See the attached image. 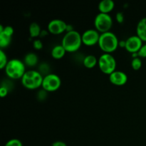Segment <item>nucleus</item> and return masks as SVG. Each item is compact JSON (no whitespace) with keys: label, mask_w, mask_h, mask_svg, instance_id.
Listing matches in <instances>:
<instances>
[{"label":"nucleus","mask_w":146,"mask_h":146,"mask_svg":"<svg viewBox=\"0 0 146 146\" xmlns=\"http://www.w3.org/2000/svg\"><path fill=\"white\" fill-rule=\"evenodd\" d=\"M98 44L105 54H112L119 46V40L114 33L108 31L100 35Z\"/></svg>","instance_id":"nucleus-1"},{"label":"nucleus","mask_w":146,"mask_h":146,"mask_svg":"<svg viewBox=\"0 0 146 146\" xmlns=\"http://www.w3.org/2000/svg\"><path fill=\"white\" fill-rule=\"evenodd\" d=\"M82 44L81 34L76 30L66 32L61 41V45L65 48L66 52L69 53H74L78 51L81 48Z\"/></svg>","instance_id":"nucleus-2"},{"label":"nucleus","mask_w":146,"mask_h":146,"mask_svg":"<svg viewBox=\"0 0 146 146\" xmlns=\"http://www.w3.org/2000/svg\"><path fill=\"white\" fill-rule=\"evenodd\" d=\"M44 76L38 71L29 70L27 71L21 78L23 86L29 90L37 89L42 86Z\"/></svg>","instance_id":"nucleus-3"},{"label":"nucleus","mask_w":146,"mask_h":146,"mask_svg":"<svg viewBox=\"0 0 146 146\" xmlns=\"http://www.w3.org/2000/svg\"><path fill=\"white\" fill-rule=\"evenodd\" d=\"M26 71L24 63L17 58L9 60L5 67L6 74L11 79H21Z\"/></svg>","instance_id":"nucleus-4"},{"label":"nucleus","mask_w":146,"mask_h":146,"mask_svg":"<svg viewBox=\"0 0 146 146\" xmlns=\"http://www.w3.org/2000/svg\"><path fill=\"white\" fill-rule=\"evenodd\" d=\"M98 65L100 70L105 74L110 75L116 71V61L111 54L104 53L98 58Z\"/></svg>","instance_id":"nucleus-5"},{"label":"nucleus","mask_w":146,"mask_h":146,"mask_svg":"<svg viewBox=\"0 0 146 146\" xmlns=\"http://www.w3.org/2000/svg\"><path fill=\"white\" fill-rule=\"evenodd\" d=\"M113 26V19L108 14L98 13L94 19L95 29L101 34L108 32Z\"/></svg>","instance_id":"nucleus-6"},{"label":"nucleus","mask_w":146,"mask_h":146,"mask_svg":"<svg viewBox=\"0 0 146 146\" xmlns=\"http://www.w3.org/2000/svg\"><path fill=\"white\" fill-rule=\"evenodd\" d=\"M61 85V78L54 74H49L44 76L42 88L46 92H54L57 91Z\"/></svg>","instance_id":"nucleus-7"},{"label":"nucleus","mask_w":146,"mask_h":146,"mask_svg":"<svg viewBox=\"0 0 146 146\" xmlns=\"http://www.w3.org/2000/svg\"><path fill=\"white\" fill-rule=\"evenodd\" d=\"M14 34V29L11 26L3 27L0 26V47L1 49L7 48L11 44L12 36Z\"/></svg>","instance_id":"nucleus-8"},{"label":"nucleus","mask_w":146,"mask_h":146,"mask_svg":"<svg viewBox=\"0 0 146 146\" xmlns=\"http://www.w3.org/2000/svg\"><path fill=\"white\" fill-rule=\"evenodd\" d=\"M100 35L98 31L94 29H90L86 30L81 34L83 44L88 46H92L98 44Z\"/></svg>","instance_id":"nucleus-9"},{"label":"nucleus","mask_w":146,"mask_h":146,"mask_svg":"<svg viewBox=\"0 0 146 146\" xmlns=\"http://www.w3.org/2000/svg\"><path fill=\"white\" fill-rule=\"evenodd\" d=\"M143 46V41L137 35L131 36L125 40V49L131 54L138 53Z\"/></svg>","instance_id":"nucleus-10"},{"label":"nucleus","mask_w":146,"mask_h":146,"mask_svg":"<svg viewBox=\"0 0 146 146\" xmlns=\"http://www.w3.org/2000/svg\"><path fill=\"white\" fill-rule=\"evenodd\" d=\"M67 24L61 19H53L48 24V32L54 35H58L66 31Z\"/></svg>","instance_id":"nucleus-11"},{"label":"nucleus","mask_w":146,"mask_h":146,"mask_svg":"<svg viewBox=\"0 0 146 146\" xmlns=\"http://www.w3.org/2000/svg\"><path fill=\"white\" fill-rule=\"evenodd\" d=\"M109 80L112 84L118 86L125 85L128 81V76L123 71H115L109 75Z\"/></svg>","instance_id":"nucleus-12"},{"label":"nucleus","mask_w":146,"mask_h":146,"mask_svg":"<svg viewBox=\"0 0 146 146\" xmlns=\"http://www.w3.org/2000/svg\"><path fill=\"white\" fill-rule=\"evenodd\" d=\"M115 7V3L113 0H103L98 4V8L100 13L108 14L113 10Z\"/></svg>","instance_id":"nucleus-13"},{"label":"nucleus","mask_w":146,"mask_h":146,"mask_svg":"<svg viewBox=\"0 0 146 146\" xmlns=\"http://www.w3.org/2000/svg\"><path fill=\"white\" fill-rule=\"evenodd\" d=\"M137 36L142 40L146 42V17L141 19L138 23L136 28Z\"/></svg>","instance_id":"nucleus-14"},{"label":"nucleus","mask_w":146,"mask_h":146,"mask_svg":"<svg viewBox=\"0 0 146 146\" xmlns=\"http://www.w3.org/2000/svg\"><path fill=\"white\" fill-rule=\"evenodd\" d=\"M66 51L65 50V48L63 47V46L61 45H56L55 46L53 47L52 50H51V56L54 58V59H61L63 57L65 56Z\"/></svg>","instance_id":"nucleus-15"},{"label":"nucleus","mask_w":146,"mask_h":146,"mask_svg":"<svg viewBox=\"0 0 146 146\" xmlns=\"http://www.w3.org/2000/svg\"><path fill=\"white\" fill-rule=\"evenodd\" d=\"M38 62V56L32 52L28 53L24 57V63L26 66L29 67H33L36 65Z\"/></svg>","instance_id":"nucleus-16"},{"label":"nucleus","mask_w":146,"mask_h":146,"mask_svg":"<svg viewBox=\"0 0 146 146\" xmlns=\"http://www.w3.org/2000/svg\"><path fill=\"white\" fill-rule=\"evenodd\" d=\"M98 59L94 55H88L84 58L83 64L87 68H93L98 64Z\"/></svg>","instance_id":"nucleus-17"},{"label":"nucleus","mask_w":146,"mask_h":146,"mask_svg":"<svg viewBox=\"0 0 146 146\" xmlns=\"http://www.w3.org/2000/svg\"><path fill=\"white\" fill-rule=\"evenodd\" d=\"M30 36L32 38H36L41 35V29L39 24L36 22H32L29 26Z\"/></svg>","instance_id":"nucleus-18"},{"label":"nucleus","mask_w":146,"mask_h":146,"mask_svg":"<svg viewBox=\"0 0 146 146\" xmlns=\"http://www.w3.org/2000/svg\"><path fill=\"white\" fill-rule=\"evenodd\" d=\"M8 62L9 61L7 59V54L4 53V51L2 49H1L0 50V68L1 69L5 68Z\"/></svg>","instance_id":"nucleus-19"},{"label":"nucleus","mask_w":146,"mask_h":146,"mask_svg":"<svg viewBox=\"0 0 146 146\" xmlns=\"http://www.w3.org/2000/svg\"><path fill=\"white\" fill-rule=\"evenodd\" d=\"M131 66L135 71H138L142 67V61L140 57L133 58L131 61Z\"/></svg>","instance_id":"nucleus-20"},{"label":"nucleus","mask_w":146,"mask_h":146,"mask_svg":"<svg viewBox=\"0 0 146 146\" xmlns=\"http://www.w3.org/2000/svg\"><path fill=\"white\" fill-rule=\"evenodd\" d=\"M4 146H23L22 143L21 141L17 138H13V139L9 140L6 143Z\"/></svg>","instance_id":"nucleus-21"},{"label":"nucleus","mask_w":146,"mask_h":146,"mask_svg":"<svg viewBox=\"0 0 146 146\" xmlns=\"http://www.w3.org/2000/svg\"><path fill=\"white\" fill-rule=\"evenodd\" d=\"M48 71H49V66H48V65L47 64L44 63V64H41L39 66V71H38L42 75L43 74H45V76H46L48 74H49L50 73H48Z\"/></svg>","instance_id":"nucleus-22"},{"label":"nucleus","mask_w":146,"mask_h":146,"mask_svg":"<svg viewBox=\"0 0 146 146\" xmlns=\"http://www.w3.org/2000/svg\"><path fill=\"white\" fill-rule=\"evenodd\" d=\"M33 46L36 50H41L43 48V43L40 39H36L33 41Z\"/></svg>","instance_id":"nucleus-23"},{"label":"nucleus","mask_w":146,"mask_h":146,"mask_svg":"<svg viewBox=\"0 0 146 146\" xmlns=\"http://www.w3.org/2000/svg\"><path fill=\"white\" fill-rule=\"evenodd\" d=\"M115 19H116L117 22L119 23V24H122L123 23L124 20H125V17H124V14L123 12H118L115 15Z\"/></svg>","instance_id":"nucleus-24"},{"label":"nucleus","mask_w":146,"mask_h":146,"mask_svg":"<svg viewBox=\"0 0 146 146\" xmlns=\"http://www.w3.org/2000/svg\"><path fill=\"white\" fill-rule=\"evenodd\" d=\"M138 57L140 58H146V44L142 46L141 49L138 52Z\"/></svg>","instance_id":"nucleus-25"},{"label":"nucleus","mask_w":146,"mask_h":146,"mask_svg":"<svg viewBox=\"0 0 146 146\" xmlns=\"http://www.w3.org/2000/svg\"><path fill=\"white\" fill-rule=\"evenodd\" d=\"M9 89L7 87L4 86H1V88H0V96H1V98H4L8 94Z\"/></svg>","instance_id":"nucleus-26"},{"label":"nucleus","mask_w":146,"mask_h":146,"mask_svg":"<svg viewBox=\"0 0 146 146\" xmlns=\"http://www.w3.org/2000/svg\"><path fill=\"white\" fill-rule=\"evenodd\" d=\"M51 146H67V145L66 144V143L63 142V141H57L53 143L52 145Z\"/></svg>","instance_id":"nucleus-27"},{"label":"nucleus","mask_w":146,"mask_h":146,"mask_svg":"<svg viewBox=\"0 0 146 146\" xmlns=\"http://www.w3.org/2000/svg\"><path fill=\"white\" fill-rule=\"evenodd\" d=\"M119 46L121 47V48H125V40H121V41H119Z\"/></svg>","instance_id":"nucleus-28"}]
</instances>
